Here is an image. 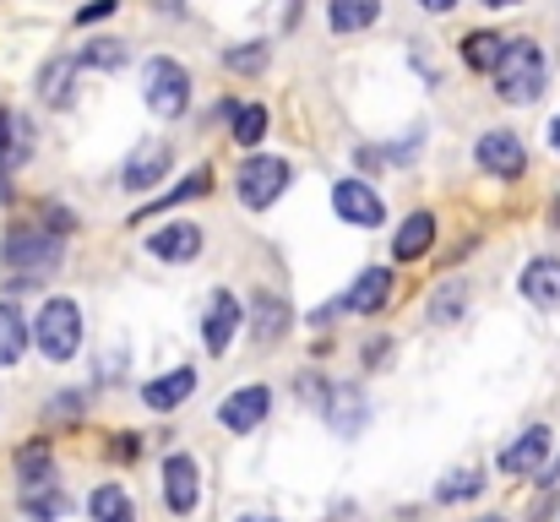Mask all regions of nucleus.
Returning a JSON list of instances; mask_svg holds the SVG:
<instances>
[{
    "label": "nucleus",
    "mask_w": 560,
    "mask_h": 522,
    "mask_svg": "<svg viewBox=\"0 0 560 522\" xmlns=\"http://www.w3.org/2000/svg\"><path fill=\"white\" fill-rule=\"evenodd\" d=\"M256 311H261V327H256V338H261V344H272V338L283 333L289 311H283V300H278V294H261V300H256Z\"/></svg>",
    "instance_id": "31"
},
{
    "label": "nucleus",
    "mask_w": 560,
    "mask_h": 522,
    "mask_svg": "<svg viewBox=\"0 0 560 522\" xmlns=\"http://www.w3.org/2000/svg\"><path fill=\"white\" fill-rule=\"evenodd\" d=\"M60 234L44 229V223H16L5 240H0V262L16 272V278H44L60 267Z\"/></svg>",
    "instance_id": "1"
},
{
    "label": "nucleus",
    "mask_w": 560,
    "mask_h": 522,
    "mask_svg": "<svg viewBox=\"0 0 560 522\" xmlns=\"http://www.w3.org/2000/svg\"><path fill=\"white\" fill-rule=\"evenodd\" d=\"M485 490V479H479V468H457V474H446V485L435 490L441 501H463V496H479Z\"/></svg>",
    "instance_id": "32"
},
{
    "label": "nucleus",
    "mask_w": 560,
    "mask_h": 522,
    "mask_svg": "<svg viewBox=\"0 0 560 522\" xmlns=\"http://www.w3.org/2000/svg\"><path fill=\"white\" fill-rule=\"evenodd\" d=\"M234 333H240V300L229 289H218L207 300V316H201V344H207V353H223L234 344Z\"/></svg>",
    "instance_id": "9"
},
{
    "label": "nucleus",
    "mask_w": 560,
    "mask_h": 522,
    "mask_svg": "<svg viewBox=\"0 0 560 522\" xmlns=\"http://www.w3.org/2000/svg\"><path fill=\"white\" fill-rule=\"evenodd\" d=\"M115 5H120V0H93V5H82V11H77V27H88V22H104Z\"/></svg>",
    "instance_id": "34"
},
{
    "label": "nucleus",
    "mask_w": 560,
    "mask_h": 522,
    "mask_svg": "<svg viewBox=\"0 0 560 522\" xmlns=\"http://www.w3.org/2000/svg\"><path fill=\"white\" fill-rule=\"evenodd\" d=\"M16 474H22L27 490H49V485H55V457H49V446H44V441L22 446V452H16Z\"/></svg>",
    "instance_id": "21"
},
{
    "label": "nucleus",
    "mask_w": 560,
    "mask_h": 522,
    "mask_svg": "<svg viewBox=\"0 0 560 522\" xmlns=\"http://www.w3.org/2000/svg\"><path fill=\"white\" fill-rule=\"evenodd\" d=\"M550 148H556V153H560V115H556V120H550Z\"/></svg>",
    "instance_id": "38"
},
{
    "label": "nucleus",
    "mask_w": 560,
    "mask_h": 522,
    "mask_svg": "<svg viewBox=\"0 0 560 522\" xmlns=\"http://www.w3.org/2000/svg\"><path fill=\"white\" fill-rule=\"evenodd\" d=\"M386 294H392V272H386V267H365V272L354 278V289L343 294V311H354V316H375V311L386 305Z\"/></svg>",
    "instance_id": "15"
},
{
    "label": "nucleus",
    "mask_w": 560,
    "mask_h": 522,
    "mask_svg": "<svg viewBox=\"0 0 560 522\" xmlns=\"http://www.w3.org/2000/svg\"><path fill=\"white\" fill-rule=\"evenodd\" d=\"M148 251L159 262H190L201 251V229L196 223H164L159 234H148Z\"/></svg>",
    "instance_id": "17"
},
{
    "label": "nucleus",
    "mask_w": 560,
    "mask_h": 522,
    "mask_svg": "<svg viewBox=\"0 0 560 522\" xmlns=\"http://www.w3.org/2000/svg\"><path fill=\"white\" fill-rule=\"evenodd\" d=\"M430 245H435V218L430 212H413V218H402V229L392 240V256L397 262H419Z\"/></svg>",
    "instance_id": "18"
},
{
    "label": "nucleus",
    "mask_w": 560,
    "mask_h": 522,
    "mask_svg": "<svg viewBox=\"0 0 560 522\" xmlns=\"http://www.w3.org/2000/svg\"><path fill=\"white\" fill-rule=\"evenodd\" d=\"M33 338L44 348V359H55V364L77 359V348H82V311H77V300H44V311L33 322Z\"/></svg>",
    "instance_id": "4"
},
{
    "label": "nucleus",
    "mask_w": 560,
    "mask_h": 522,
    "mask_svg": "<svg viewBox=\"0 0 560 522\" xmlns=\"http://www.w3.org/2000/svg\"><path fill=\"white\" fill-rule=\"evenodd\" d=\"M375 16H381V0H327L332 33H365Z\"/></svg>",
    "instance_id": "20"
},
{
    "label": "nucleus",
    "mask_w": 560,
    "mask_h": 522,
    "mask_svg": "<svg viewBox=\"0 0 560 522\" xmlns=\"http://www.w3.org/2000/svg\"><path fill=\"white\" fill-rule=\"evenodd\" d=\"M142 104L159 115V120H180L190 109V77L180 60H170V55H159V60H148L142 66Z\"/></svg>",
    "instance_id": "3"
},
{
    "label": "nucleus",
    "mask_w": 560,
    "mask_h": 522,
    "mask_svg": "<svg viewBox=\"0 0 560 522\" xmlns=\"http://www.w3.org/2000/svg\"><path fill=\"white\" fill-rule=\"evenodd\" d=\"M485 5H523V0H485Z\"/></svg>",
    "instance_id": "39"
},
{
    "label": "nucleus",
    "mask_w": 560,
    "mask_h": 522,
    "mask_svg": "<svg viewBox=\"0 0 560 522\" xmlns=\"http://www.w3.org/2000/svg\"><path fill=\"white\" fill-rule=\"evenodd\" d=\"M240 522H278V518H240Z\"/></svg>",
    "instance_id": "40"
},
{
    "label": "nucleus",
    "mask_w": 560,
    "mask_h": 522,
    "mask_svg": "<svg viewBox=\"0 0 560 522\" xmlns=\"http://www.w3.org/2000/svg\"><path fill=\"white\" fill-rule=\"evenodd\" d=\"M170 164H175V148H170L164 137H153V142H142V148L126 159L120 185H126V190H153V185L170 174Z\"/></svg>",
    "instance_id": "6"
},
{
    "label": "nucleus",
    "mask_w": 560,
    "mask_h": 522,
    "mask_svg": "<svg viewBox=\"0 0 560 522\" xmlns=\"http://www.w3.org/2000/svg\"><path fill=\"white\" fill-rule=\"evenodd\" d=\"M27 153H33V131H27V120H22L16 109H0V159L16 164V159H27Z\"/></svg>",
    "instance_id": "25"
},
{
    "label": "nucleus",
    "mask_w": 560,
    "mask_h": 522,
    "mask_svg": "<svg viewBox=\"0 0 560 522\" xmlns=\"http://www.w3.org/2000/svg\"><path fill=\"white\" fill-rule=\"evenodd\" d=\"M501 55H506V38H501V33H468V38H463V60H468V71H490V77H495Z\"/></svg>",
    "instance_id": "24"
},
{
    "label": "nucleus",
    "mask_w": 560,
    "mask_h": 522,
    "mask_svg": "<svg viewBox=\"0 0 560 522\" xmlns=\"http://www.w3.org/2000/svg\"><path fill=\"white\" fill-rule=\"evenodd\" d=\"M267 408H272V392H267V386H240V392H229V403L218 408V419H223L229 430L250 436V430L267 419Z\"/></svg>",
    "instance_id": "11"
},
{
    "label": "nucleus",
    "mask_w": 560,
    "mask_h": 522,
    "mask_svg": "<svg viewBox=\"0 0 560 522\" xmlns=\"http://www.w3.org/2000/svg\"><path fill=\"white\" fill-rule=\"evenodd\" d=\"M223 60H229V71H240V77L250 71V77H256V71L267 66V44H234Z\"/></svg>",
    "instance_id": "33"
},
{
    "label": "nucleus",
    "mask_w": 560,
    "mask_h": 522,
    "mask_svg": "<svg viewBox=\"0 0 560 522\" xmlns=\"http://www.w3.org/2000/svg\"><path fill=\"white\" fill-rule=\"evenodd\" d=\"M283 190H289V164H283V159H250V164L240 170V201H245L250 212H267Z\"/></svg>",
    "instance_id": "5"
},
{
    "label": "nucleus",
    "mask_w": 560,
    "mask_h": 522,
    "mask_svg": "<svg viewBox=\"0 0 560 522\" xmlns=\"http://www.w3.org/2000/svg\"><path fill=\"white\" fill-rule=\"evenodd\" d=\"M523 294H528V305H539V311H560V262H550V256L528 262V267H523Z\"/></svg>",
    "instance_id": "16"
},
{
    "label": "nucleus",
    "mask_w": 560,
    "mask_h": 522,
    "mask_svg": "<svg viewBox=\"0 0 560 522\" xmlns=\"http://www.w3.org/2000/svg\"><path fill=\"white\" fill-rule=\"evenodd\" d=\"M196 496H201L196 463H190L186 452H175V457L164 463V501H170L175 518H190V512H196Z\"/></svg>",
    "instance_id": "12"
},
{
    "label": "nucleus",
    "mask_w": 560,
    "mask_h": 522,
    "mask_svg": "<svg viewBox=\"0 0 560 522\" xmlns=\"http://www.w3.org/2000/svg\"><path fill=\"white\" fill-rule=\"evenodd\" d=\"M261 137H267V109L261 104H240L234 109V142L240 148H256Z\"/></svg>",
    "instance_id": "29"
},
{
    "label": "nucleus",
    "mask_w": 560,
    "mask_h": 522,
    "mask_svg": "<svg viewBox=\"0 0 560 522\" xmlns=\"http://www.w3.org/2000/svg\"><path fill=\"white\" fill-rule=\"evenodd\" d=\"M38 98H44L49 109H71V98H77V60H71V55H55V60L38 71Z\"/></svg>",
    "instance_id": "13"
},
{
    "label": "nucleus",
    "mask_w": 560,
    "mask_h": 522,
    "mask_svg": "<svg viewBox=\"0 0 560 522\" xmlns=\"http://www.w3.org/2000/svg\"><path fill=\"white\" fill-rule=\"evenodd\" d=\"M495 88L506 104H534L545 93V49L534 38H506V55L495 66Z\"/></svg>",
    "instance_id": "2"
},
{
    "label": "nucleus",
    "mask_w": 560,
    "mask_h": 522,
    "mask_svg": "<svg viewBox=\"0 0 560 522\" xmlns=\"http://www.w3.org/2000/svg\"><path fill=\"white\" fill-rule=\"evenodd\" d=\"M332 207H338V218L354 223V229H375V223L386 218L381 196H375L365 179H338V185H332Z\"/></svg>",
    "instance_id": "7"
},
{
    "label": "nucleus",
    "mask_w": 560,
    "mask_h": 522,
    "mask_svg": "<svg viewBox=\"0 0 560 522\" xmlns=\"http://www.w3.org/2000/svg\"><path fill=\"white\" fill-rule=\"evenodd\" d=\"M131 60V49L120 44V38H93L82 55H77V66H93V71H120Z\"/></svg>",
    "instance_id": "27"
},
{
    "label": "nucleus",
    "mask_w": 560,
    "mask_h": 522,
    "mask_svg": "<svg viewBox=\"0 0 560 522\" xmlns=\"http://www.w3.org/2000/svg\"><path fill=\"white\" fill-rule=\"evenodd\" d=\"M190 392H196V370H170V375H153L148 386H142V403L153 408V414H170V408H180Z\"/></svg>",
    "instance_id": "14"
},
{
    "label": "nucleus",
    "mask_w": 560,
    "mask_h": 522,
    "mask_svg": "<svg viewBox=\"0 0 560 522\" xmlns=\"http://www.w3.org/2000/svg\"><path fill=\"white\" fill-rule=\"evenodd\" d=\"M545 457H550V430H545V425H534V430H523V436L501 452V474L528 479V474H539V468H545Z\"/></svg>",
    "instance_id": "10"
},
{
    "label": "nucleus",
    "mask_w": 560,
    "mask_h": 522,
    "mask_svg": "<svg viewBox=\"0 0 560 522\" xmlns=\"http://www.w3.org/2000/svg\"><path fill=\"white\" fill-rule=\"evenodd\" d=\"M474 159H479L485 174H523L528 170V148H523L512 131H485L479 148H474Z\"/></svg>",
    "instance_id": "8"
},
{
    "label": "nucleus",
    "mask_w": 560,
    "mask_h": 522,
    "mask_svg": "<svg viewBox=\"0 0 560 522\" xmlns=\"http://www.w3.org/2000/svg\"><path fill=\"white\" fill-rule=\"evenodd\" d=\"M419 5H424V11H452L457 0H419Z\"/></svg>",
    "instance_id": "36"
},
{
    "label": "nucleus",
    "mask_w": 560,
    "mask_h": 522,
    "mask_svg": "<svg viewBox=\"0 0 560 522\" xmlns=\"http://www.w3.org/2000/svg\"><path fill=\"white\" fill-rule=\"evenodd\" d=\"M88 512H93V522H137V507H131V496L120 485H98L88 496Z\"/></svg>",
    "instance_id": "23"
},
{
    "label": "nucleus",
    "mask_w": 560,
    "mask_h": 522,
    "mask_svg": "<svg viewBox=\"0 0 560 522\" xmlns=\"http://www.w3.org/2000/svg\"><path fill=\"white\" fill-rule=\"evenodd\" d=\"M556 474H560V463H556Z\"/></svg>",
    "instance_id": "42"
},
{
    "label": "nucleus",
    "mask_w": 560,
    "mask_h": 522,
    "mask_svg": "<svg viewBox=\"0 0 560 522\" xmlns=\"http://www.w3.org/2000/svg\"><path fill=\"white\" fill-rule=\"evenodd\" d=\"M207 190H212V170H196V174H186V179H180L175 190H164V196H159V201H153L148 212H137L131 223H142V218H164L170 207H180V201H190V196H207Z\"/></svg>",
    "instance_id": "22"
},
{
    "label": "nucleus",
    "mask_w": 560,
    "mask_h": 522,
    "mask_svg": "<svg viewBox=\"0 0 560 522\" xmlns=\"http://www.w3.org/2000/svg\"><path fill=\"white\" fill-rule=\"evenodd\" d=\"M463 305H468V289H463V283H446V289L430 294V311H424V316H430L435 327H446V322L463 316Z\"/></svg>",
    "instance_id": "28"
},
{
    "label": "nucleus",
    "mask_w": 560,
    "mask_h": 522,
    "mask_svg": "<svg viewBox=\"0 0 560 522\" xmlns=\"http://www.w3.org/2000/svg\"><path fill=\"white\" fill-rule=\"evenodd\" d=\"M485 522H501V518H485Z\"/></svg>",
    "instance_id": "41"
},
{
    "label": "nucleus",
    "mask_w": 560,
    "mask_h": 522,
    "mask_svg": "<svg viewBox=\"0 0 560 522\" xmlns=\"http://www.w3.org/2000/svg\"><path fill=\"white\" fill-rule=\"evenodd\" d=\"M5 170H11V164L0 159V196H11V174H5Z\"/></svg>",
    "instance_id": "37"
},
{
    "label": "nucleus",
    "mask_w": 560,
    "mask_h": 522,
    "mask_svg": "<svg viewBox=\"0 0 560 522\" xmlns=\"http://www.w3.org/2000/svg\"><path fill=\"white\" fill-rule=\"evenodd\" d=\"M22 348H27V322L11 300H0V364H16Z\"/></svg>",
    "instance_id": "26"
},
{
    "label": "nucleus",
    "mask_w": 560,
    "mask_h": 522,
    "mask_svg": "<svg viewBox=\"0 0 560 522\" xmlns=\"http://www.w3.org/2000/svg\"><path fill=\"white\" fill-rule=\"evenodd\" d=\"M327 419L338 425V436H360V430H365V397H360L354 386H332Z\"/></svg>",
    "instance_id": "19"
},
{
    "label": "nucleus",
    "mask_w": 560,
    "mask_h": 522,
    "mask_svg": "<svg viewBox=\"0 0 560 522\" xmlns=\"http://www.w3.org/2000/svg\"><path fill=\"white\" fill-rule=\"evenodd\" d=\"M22 507H27V518L33 522H55L60 512H66V496L49 485V490H27V496H22Z\"/></svg>",
    "instance_id": "30"
},
{
    "label": "nucleus",
    "mask_w": 560,
    "mask_h": 522,
    "mask_svg": "<svg viewBox=\"0 0 560 522\" xmlns=\"http://www.w3.org/2000/svg\"><path fill=\"white\" fill-rule=\"evenodd\" d=\"M386 359H392V344H386V338H375V344H365V364H386Z\"/></svg>",
    "instance_id": "35"
}]
</instances>
